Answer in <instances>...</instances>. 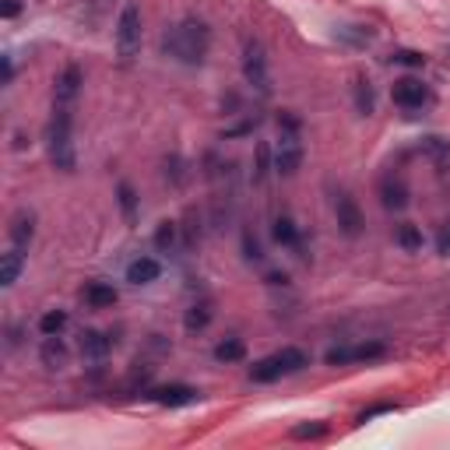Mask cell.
<instances>
[{"instance_id":"obj_1","label":"cell","mask_w":450,"mask_h":450,"mask_svg":"<svg viewBox=\"0 0 450 450\" xmlns=\"http://www.w3.org/2000/svg\"><path fill=\"white\" fill-rule=\"evenodd\" d=\"M211 50V28L197 18H183L162 36V53L172 56L176 63H187V67H197L204 63V56Z\"/></svg>"},{"instance_id":"obj_2","label":"cell","mask_w":450,"mask_h":450,"mask_svg":"<svg viewBox=\"0 0 450 450\" xmlns=\"http://www.w3.org/2000/svg\"><path fill=\"white\" fill-rule=\"evenodd\" d=\"M74 112L70 106H53V120L46 127V148H50V162L63 172H74L78 166V155H74Z\"/></svg>"},{"instance_id":"obj_3","label":"cell","mask_w":450,"mask_h":450,"mask_svg":"<svg viewBox=\"0 0 450 450\" xmlns=\"http://www.w3.org/2000/svg\"><path fill=\"white\" fill-rule=\"evenodd\" d=\"M137 53H141V11L127 4L116 18V56L120 63H130Z\"/></svg>"},{"instance_id":"obj_4","label":"cell","mask_w":450,"mask_h":450,"mask_svg":"<svg viewBox=\"0 0 450 450\" xmlns=\"http://www.w3.org/2000/svg\"><path fill=\"white\" fill-rule=\"evenodd\" d=\"M243 78H246V85H250L257 95H268V92H271V67H268V50H264L257 39H250V43L243 46Z\"/></svg>"},{"instance_id":"obj_5","label":"cell","mask_w":450,"mask_h":450,"mask_svg":"<svg viewBox=\"0 0 450 450\" xmlns=\"http://www.w3.org/2000/svg\"><path fill=\"white\" fill-rule=\"evenodd\" d=\"M387 355V345L380 341H366V345H335L328 348V366H348V362H373V359H384Z\"/></svg>"},{"instance_id":"obj_6","label":"cell","mask_w":450,"mask_h":450,"mask_svg":"<svg viewBox=\"0 0 450 450\" xmlns=\"http://www.w3.org/2000/svg\"><path fill=\"white\" fill-rule=\"evenodd\" d=\"M303 166V145H299V130H281L278 148H275V172L278 176H295Z\"/></svg>"},{"instance_id":"obj_7","label":"cell","mask_w":450,"mask_h":450,"mask_svg":"<svg viewBox=\"0 0 450 450\" xmlns=\"http://www.w3.org/2000/svg\"><path fill=\"white\" fill-rule=\"evenodd\" d=\"M391 99L394 106H401V110H422L429 103V88L419 78H397L391 88Z\"/></svg>"},{"instance_id":"obj_8","label":"cell","mask_w":450,"mask_h":450,"mask_svg":"<svg viewBox=\"0 0 450 450\" xmlns=\"http://www.w3.org/2000/svg\"><path fill=\"white\" fill-rule=\"evenodd\" d=\"M335 219H338V229H341L348 239H355V236L362 232V211H359L355 197L345 194V190L335 194Z\"/></svg>"},{"instance_id":"obj_9","label":"cell","mask_w":450,"mask_h":450,"mask_svg":"<svg viewBox=\"0 0 450 450\" xmlns=\"http://www.w3.org/2000/svg\"><path fill=\"white\" fill-rule=\"evenodd\" d=\"M148 397L155 404H162V408H187V404H197L201 401V391L190 387V384H166V387H155Z\"/></svg>"},{"instance_id":"obj_10","label":"cell","mask_w":450,"mask_h":450,"mask_svg":"<svg viewBox=\"0 0 450 450\" xmlns=\"http://www.w3.org/2000/svg\"><path fill=\"white\" fill-rule=\"evenodd\" d=\"M81 85H85L81 67H78V63H67V67L60 70V78H56V106H74Z\"/></svg>"},{"instance_id":"obj_11","label":"cell","mask_w":450,"mask_h":450,"mask_svg":"<svg viewBox=\"0 0 450 450\" xmlns=\"http://www.w3.org/2000/svg\"><path fill=\"white\" fill-rule=\"evenodd\" d=\"M7 236H11V246L28 250V246H32V239H36V215H32V211H18V215L11 219Z\"/></svg>"},{"instance_id":"obj_12","label":"cell","mask_w":450,"mask_h":450,"mask_svg":"<svg viewBox=\"0 0 450 450\" xmlns=\"http://www.w3.org/2000/svg\"><path fill=\"white\" fill-rule=\"evenodd\" d=\"M159 275H162V264L155 257H134L127 264V281L130 285H152V281H159Z\"/></svg>"},{"instance_id":"obj_13","label":"cell","mask_w":450,"mask_h":450,"mask_svg":"<svg viewBox=\"0 0 450 450\" xmlns=\"http://www.w3.org/2000/svg\"><path fill=\"white\" fill-rule=\"evenodd\" d=\"M380 204H384L387 211H404V208H408V187H404L401 179L387 176V179L380 183Z\"/></svg>"},{"instance_id":"obj_14","label":"cell","mask_w":450,"mask_h":450,"mask_svg":"<svg viewBox=\"0 0 450 450\" xmlns=\"http://www.w3.org/2000/svg\"><path fill=\"white\" fill-rule=\"evenodd\" d=\"M81 295H85L88 310H110L112 303H116V288H112L110 281H88Z\"/></svg>"},{"instance_id":"obj_15","label":"cell","mask_w":450,"mask_h":450,"mask_svg":"<svg viewBox=\"0 0 450 450\" xmlns=\"http://www.w3.org/2000/svg\"><path fill=\"white\" fill-rule=\"evenodd\" d=\"M78 348H81V355L85 359H106L112 348V338L103 335V331H81V341H78Z\"/></svg>"},{"instance_id":"obj_16","label":"cell","mask_w":450,"mask_h":450,"mask_svg":"<svg viewBox=\"0 0 450 450\" xmlns=\"http://www.w3.org/2000/svg\"><path fill=\"white\" fill-rule=\"evenodd\" d=\"M21 268H25V250L11 246V250L4 253V261H0V285H4V288H11L14 281L21 278Z\"/></svg>"},{"instance_id":"obj_17","label":"cell","mask_w":450,"mask_h":450,"mask_svg":"<svg viewBox=\"0 0 450 450\" xmlns=\"http://www.w3.org/2000/svg\"><path fill=\"white\" fill-rule=\"evenodd\" d=\"M278 377H285V366H281L278 352L275 355H268V359H261V362H253L250 366V380L253 384H275Z\"/></svg>"},{"instance_id":"obj_18","label":"cell","mask_w":450,"mask_h":450,"mask_svg":"<svg viewBox=\"0 0 450 450\" xmlns=\"http://www.w3.org/2000/svg\"><path fill=\"white\" fill-rule=\"evenodd\" d=\"M39 359H43V366H50V370H63V366H67V345H63V338L60 335L46 338Z\"/></svg>"},{"instance_id":"obj_19","label":"cell","mask_w":450,"mask_h":450,"mask_svg":"<svg viewBox=\"0 0 450 450\" xmlns=\"http://www.w3.org/2000/svg\"><path fill=\"white\" fill-rule=\"evenodd\" d=\"M394 239H397V246H401L404 253H419V250H422V229H419V225H412V222L397 225Z\"/></svg>"},{"instance_id":"obj_20","label":"cell","mask_w":450,"mask_h":450,"mask_svg":"<svg viewBox=\"0 0 450 450\" xmlns=\"http://www.w3.org/2000/svg\"><path fill=\"white\" fill-rule=\"evenodd\" d=\"M271 236H275V243H281V246H292V250H299V225L292 222L288 215H278V219H275Z\"/></svg>"},{"instance_id":"obj_21","label":"cell","mask_w":450,"mask_h":450,"mask_svg":"<svg viewBox=\"0 0 450 450\" xmlns=\"http://www.w3.org/2000/svg\"><path fill=\"white\" fill-rule=\"evenodd\" d=\"M116 201H120V211H123V222H137V194L130 183H116Z\"/></svg>"},{"instance_id":"obj_22","label":"cell","mask_w":450,"mask_h":450,"mask_svg":"<svg viewBox=\"0 0 450 450\" xmlns=\"http://www.w3.org/2000/svg\"><path fill=\"white\" fill-rule=\"evenodd\" d=\"M208 324H211V306H208V303H197V306H190V310H187V317H183V328H187L190 335L204 331Z\"/></svg>"},{"instance_id":"obj_23","label":"cell","mask_w":450,"mask_h":450,"mask_svg":"<svg viewBox=\"0 0 450 450\" xmlns=\"http://www.w3.org/2000/svg\"><path fill=\"white\" fill-rule=\"evenodd\" d=\"M355 110L362 112V116H370V112L377 110V95H373V85L366 78H355Z\"/></svg>"},{"instance_id":"obj_24","label":"cell","mask_w":450,"mask_h":450,"mask_svg":"<svg viewBox=\"0 0 450 450\" xmlns=\"http://www.w3.org/2000/svg\"><path fill=\"white\" fill-rule=\"evenodd\" d=\"M243 355H246V345H243L239 338H225V341L215 345V359H219V362H239Z\"/></svg>"},{"instance_id":"obj_25","label":"cell","mask_w":450,"mask_h":450,"mask_svg":"<svg viewBox=\"0 0 450 450\" xmlns=\"http://www.w3.org/2000/svg\"><path fill=\"white\" fill-rule=\"evenodd\" d=\"M278 359H281V366H285V373H299V370H306L310 366V355L303 352V348H281L278 352Z\"/></svg>"},{"instance_id":"obj_26","label":"cell","mask_w":450,"mask_h":450,"mask_svg":"<svg viewBox=\"0 0 450 450\" xmlns=\"http://www.w3.org/2000/svg\"><path fill=\"white\" fill-rule=\"evenodd\" d=\"M63 328H67V313H63V310H46V313H43V320H39V331H43V338L60 335Z\"/></svg>"},{"instance_id":"obj_27","label":"cell","mask_w":450,"mask_h":450,"mask_svg":"<svg viewBox=\"0 0 450 450\" xmlns=\"http://www.w3.org/2000/svg\"><path fill=\"white\" fill-rule=\"evenodd\" d=\"M268 172H271V148H268V141H261V145H257V169H253V183H264V179H268Z\"/></svg>"},{"instance_id":"obj_28","label":"cell","mask_w":450,"mask_h":450,"mask_svg":"<svg viewBox=\"0 0 450 450\" xmlns=\"http://www.w3.org/2000/svg\"><path fill=\"white\" fill-rule=\"evenodd\" d=\"M328 436V422H303L292 429V440H320Z\"/></svg>"},{"instance_id":"obj_29","label":"cell","mask_w":450,"mask_h":450,"mask_svg":"<svg viewBox=\"0 0 450 450\" xmlns=\"http://www.w3.org/2000/svg\"><path fill=\"white\" fill-rule=\"evenodd\" d=\"M155 246H159L162 253H172V250H176V225L162 222L155 229Z\"/></svg>"},{"instance_id":"obj_30","label":"cell","mask_w":450,"mask_h":450,"mask_svg":"<svg viewBox=\"0 0 450 450\" xmlns=\"http://www.w3.org/2000/svg\"><path fill=\"white\" fill-rule=\"evenodd\" d=\"M391 60L394 63H401V67H426V56L415 53V50H394Z\"/></svg>"},{"instance_id":"obj_31","label":"cell","mask_w":450,"mask_h":450,"mask_svg":"<svg viewBox=\"0 0 450 450\" xmlns=\"http://www.w3.org/2000/svg\"><path fill=\"white\" fill-rule=\"evenodd\" d=\"M397 404L394 401H380V404H370V408H362L359 412V419L355 422H370V419H377V415H387V412H394Z\"/></svg>"},{"instance_id":"obj_32","label":"cell","mask_w":450,"mask_h":450,"mask_svg":"<svg viewBox=\"0 0 450 450\" xmlns=\"http://www.w3.org/2000/svg\"><path fill=\"white\" fill-rule=\"evenodd\" d=\"M243 253H246V261H264V250L250 232H243Z\"/></svg>"},{"instance_id":"obj_33","label":"cell","mask_w":450,"mask_h":450,"mask_svg":"<svg viewBox=\"0 0 450 450\" xmlns=\"http://www.w3.org/2000/svg\"><path fill=\"white\" fill-rule=\"evenodd\" d=\"M436 253L440 257H450V222L440 225V232H436Z\"/></svg>"},{"instance_id":"obj_34","label":"cell","mask_w":450,"mask_h":450,"mask_svg":"<svg viewBox=\"0 0 450 450\" xmlns=\"http://www.w3.org/2000/svg\"><path fill=\"white\" fill-rule=\"evenodd\" d=\"M0 14H4V18H18V14H21V0H4V4H0Z\"/></svg>"},{"instance_id":"obj_35","label":"cell","mask_w":450,"mask_h":450,"mask_svg":"<svg viewBox=\"0 0 450 450\" xmlns=\"http://www.w3.org/2000/svg\"><path fill=\"white\" fill-rule=\"evenodd\" d=\"M14 81V60H11V53L4 56V85H11Z\"/></svg>"},{"instance_id":"obj_36","label":"cell","mask_w":450,"mask_h":450,"mask_svg":"<svg viewBox=\"0 0 450 450\" xmlns=\"http://www.w3.org/2000/svg\"><path fill=\"white\" fill-rule=\"evenodd\" d=\"M268 281H271V285H285L288 278H285V275H268Z\"/></svg>"}]
</instances>
